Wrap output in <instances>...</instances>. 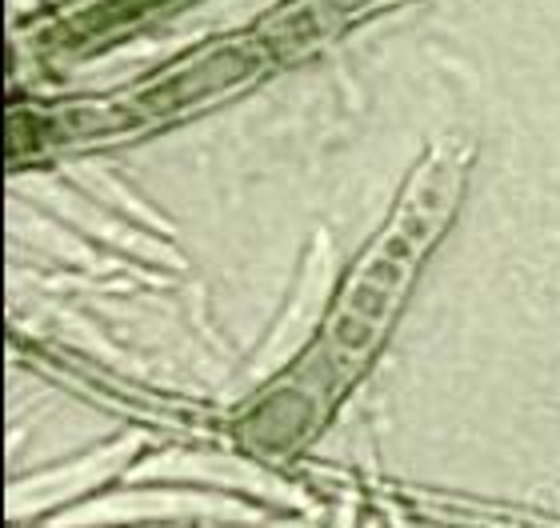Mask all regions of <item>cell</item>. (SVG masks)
Wrapping results in <instances>:
<instances>
[{
	"instance_id": "6da1fadb",
	"label": "cell",
	"mask_w": 560,
	"mask_h": 528,
	"mask_svg": "<svg viewBox=\"0 0 560 528\" xmlns=\"http://www.w3.org/2000/svg\"><path fill=\"white\" fill-rule=\"evenodd\" d=\"M468 149L460 141L432 144V153L412 173L405 197H400L393 221L376 236L373 248L361 257L357 272L345 284L337 313L328 320L325 356H332L340 373L357 368L369 356L381 332L388 329L393 313L400 308L412 284L420 257L444 233L460 197V176H465Z\"/></svg>"
}]
</instances>
